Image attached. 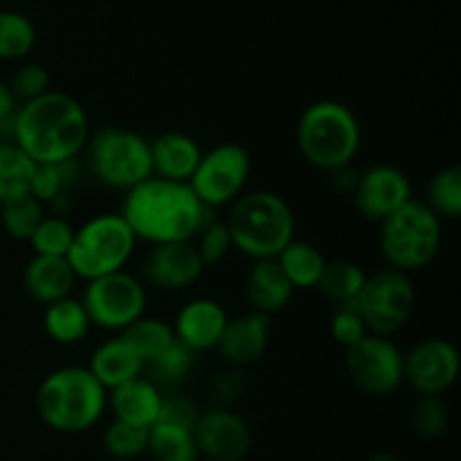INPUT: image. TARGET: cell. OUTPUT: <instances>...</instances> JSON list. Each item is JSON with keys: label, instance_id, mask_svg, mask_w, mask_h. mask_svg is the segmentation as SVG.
Segmentation results:
<instances>
[{"label": "cell", "instance_id": "4", "mask_svg": "<svg viewBox=\"0 0 461 461\" xmlns=\"http://www.w3.org/2000/svg\"><path fill=\"white\" fill-rule=\"evenodd\" d=\"M108 408V392L88 367H59L36 390V412L54 432L79 435L102 421Z\"/></svg>", "mask_w": 461, "mask_h": 461}, {"label": "cell", "instance_id": "15", "mask_svg": "<svg viewBox=\"0 0 461 461\" xmlns=\"http://www.w3.org/2000/svg\"><path fill=\"white\" fill-rule=\"evenodd\" d=\"M198 455L212 461H241L252 448L250 426L230 408H212L201 412L194 428Z\"/></svg>", "mask_w": 461, "mask_h": 461}, {"label": "cell", "instance_id": "29", "mask_svg": "<svg viewBox=\"0 0 461 461\" xmlns=\"http://www.w3.org/2000/svg\"><path fill=\"white\" fill-rule=\"evenodd\" d=\"M194 365H196V354L176 340L169 349L144 365V374L158 390H176L187 381L189 374L194 372Z\"/></svg>", "mask_w": 461, "mask_h": 461}, {"label": "cell", "instance_id": "37", "mask_svg": "<svg viewBox=\"0 0 461 461\" xmlns=\"http://www.w3.org/2000/svg\"><path fill=\"white\" fill-rule=\"evenodd\" d=\"M412 428L421 439H439L450 423L448 403L441 396H419L412 408Z\"/></svg>", "mask_w": 461, "mask_h": 461}, {"label": "cell", "instance_id": "13", "mask_svg": "<svg viewBox=\"0 0 461 461\" xmlns=\"http://www.w3.org/2000/svg\"><path fill=\"white\" fill-rule=\"evenodd\" d=\"M459 376V354L444 338H426L403 354V381L419 396H441Z\"/></svg>", "mask_w": 461, "mask_h": 461}, {"label": "cell", "instance_id": "26", "mask_svg": "<svg viewBox=\"0 0 461 461\" xmlns=\"http://www.w3.org/2000/svg\"><path fill=\"white\" fill-rule=\"evenodd\" d=\"M365 282H367V273L360 268L358 264L347 259L327 261L322 275H320L318 291L324 300H329L336 306H349L354 304L356 297L363 291Z\"/></svg>", "mask_w": 461, "mask_h": 461}, {"label": "cell", "instance_id": "35", "mask_svg": "<svg viewBox=\"0 0 461 461\" xmlns=\"http://www.w3.org/2000/svg\"><path fill=\"white\" fill-rule=\"evenodd\" d=\"M75 239V228L59 214H45L27 243L39 257H68Z\"/></svg>", "mask_w": 461, "mask_h": 461}, {"label": "cell", "instance_id": "38", "mask_svg": "<svg viewBox=\"0 0 461 461\" xmlns=\"http://www.w3.org/2000/svg\"><path fill=\"white\" fill-rule=\"evenodd\" d=\"M194 246H196V252L198 257H201L205 268H212V266L221 264V261L234 250L228 225H225V221H216V219H212L210 223L198 232L196 243H194Z\"/></svg>", "mask_w": 461, "mask_h": 461}, {"label": "cell", "instance_id": "16", "mask_svg": "<svg viewBox=\"0 0 461 461\" xmlns=\"http://www.w3.org/2000/svg\"><path fill=\"white\" fill-rule=\"evenodd\" d=\"M205 273L194 241L153 246L142 264V277L160 291H185Z\"/></svg>", "mask_w": 461, "mask_h": 461}, {"label": "cell", "instance_id": "23", "mask_svg": "<svg viewBox=\"0 0 461 461\" xmlns=\"http://www.w3.org/2000/svg\"><path fill=\"white\" fill-rule=\"evenodd\" d=\"M77 275L66 257H39L34 255L23 273V286L27 295L39 304H52L72 295Z\"/></svg>", "mask_w": 461, "mask_h": 461}, {"label": "cell", "instance_id": "3", "mask_svg": "<svg viewBox=\"0 0 461 461\" xmlns=\"http://www.w3.org/2000/svg\"><path fill=\"white\" fill-rule=\"evenodd\" d=\"M300 156L315 169H347L356 160L363 144V129L347 104L336 99H318L302 111L295 126Z\"/></svg>", "mask_w": 461, "mask_h": 461}, {"label": "cell", "instance_id": "19", "mask_svg": "<svg viewBox=\"0 0 461 461\" xmlns=\"http://www.w3.org/2000/svg\"><path fill=\"white\" fill-rule=\"evenodd\" d=\"M162 390H158L147 376H138L124 385L108 392V408L113 421L129 423V426L151 430L160 417Z\"/></svg>", "mask_w": 461, "mask_h": 461}, {"label": "cell", "instance_id": "40", "mask_svg": "<svg viewBox=\"0 0 461 461\" xmlns=\"http://www.w3.org/2000/svg\"><path fill=\"white\" fill-rule=\"evenodd\" d=\"M329 331H331L333 340L340 347H345V349L358 345L365 336H369L367 324L363 322L354 304L336 306L333 309L331 320H329Z\"/></svg>", "mask_w": 461, "mask_h": 461}, {"label": "cell", "instance_id": "43", "mask_svg": "<svg viewBox=\"0 0 461 461\" xmlns=\"http://www.w3.org/2000/svg\"><path fill=\"white\" fill-rule=\"evenodd\" d=\"M18 102L14 99L9 84L0 79V140H12L14 117H16Z\"/></svg>", "mask_w": 461, "mask_h": 461}, {"label": "cell", "instance_id": "21", "mask_svg": "<svg viewBox=\"0 0 461 461\" xmlns=\"http://www.w3.org/2000/svg\"><path fill=\"white\" fill-rule=\"evenodd\" d=\"M243 293L255 313L270 318L273 313L286 309L288 302L295 295V288L282 273L277 259H259L252 261L250 270H248Z\"/></svg>", "mask_w": 461, "mask_h": 461}, {"label": "cell", "instance_id": "5", "mask_svg": "<svg viewBox=\"0 0 461 461\" xmlns=\"http://www.w3.org/2000/svg\"><path fill=\"white\" fill-rule=\"evenodd\" d=\"M225 225L232 248L252 261L277 259L295 239V214L286 198L268 189L246 192L230 205Z\"/></svg>", "mask_w": 461, "mask_h": 461}, {"label": "cell", "instance_id": "9", "mask_svg": "<svg viewBox=\"0 0 461 461\" xmlns=\"http://www.w3.org/2000/svg\"><path fill=\"white\" fill-rule=\"evenodd\" d=\"M354 306L367 324L369 333L390 338L410 324L417 306V293L410 275L385 268L367 275V282Z\"/></svg>", "mask_w": 461, "mask_h": 461}, {"label": "cell", "instance_id": "11", "mask_svg": "<svg viewBox=\"0 0 461 461\" xmlns=\"http://www.w3.org/2000/svg\"><path fill=\"white\" fill-rule=\"evenodd\" d=\"M81 304L93 327L122 333L135 320L147 315V288L138 277L120 270L86 282Z\"/></svg>", "mask_w": 461, "mask_h": 461}, {"label": "cell", "instance_id": "39", "mask_svg": "<svg viewBox=\"0 0 461 461\" xmlns=\"http://www.w3.org/2000/svg\"><path fill=\"white\" fill-rule=\"evenodd\" d=\"M50 81L52 79H50L48 68L39 66V63H25V66L14 72L12 81H9V90H12L14 99L18 104H25L52 90Z\"/></svg>", "mask_w": 461, "mask_h": 461}, {"label": "cell", "instance_id": "22", "mask_svg": "<svg viewBox=\"0 0 461 461\" xmlns=\"http://www.w3.org/2000/svg\"><path fill=\"white\" fill-rule=\"evenodd\" d=\"M88 372L97 378L104 390L111 392L124 383L133 381V378L142 376L144 363L138 351L117 333V336L108 338L102 345L95 347V351L90 354Z\"/></svg>", "mask_w": 461, "mask_h": 461}, {"label": "cell", "instance_id": "20", "mask_svg": "<svg viewBox=\"0 0 461 461\" xmlns=\"http://www.w3.org/2000/svg\"><path fill=\"white\" fill-rule=\"evenodd\" d=\"M149 142H151L153 176L171 183H189L203 156V149L198 147L196 140L180 131H169Z\"/></svg>", "mask_w": 461, "mask_h": 461}, {"label": "cell", "instance_id": "2", "mask_svg": "<svg viewBox=\"0 0 461 461\" xmlns=\"http://www.w3.org/2000/svg\"><path fill=\"white\" fill-rule=\"evenodd\" d=\"M120 214L135 239L151 246L194 241L212 221V210L198 201L187 183L156 176L126 192Z\"/></svg>", "mask_w": 461, "mask_h": 461}, {"label": "cell", "instance_id": "24", "mask_svg": "<svg viewBox=\"0 0 461 461\" xmlns=\"http://www.w3.org/2000/svg\"><path fill=\"white\" fill-rule=\"evenodd\" d=\"M90 327L93 324H90L88 313L77 297H63V300L45 306L43 329L50 340H54L57 345H77L88 336Z\"/></svg>", "mask_w": 461, "mask_h": 461}, {"label": "cell", "instance_id": "42", "mask_svg": "<svg viewBox=\"0 0 461 461\" xmlns=\"http://www.w3.org/2000/svg\"><path fill=\"white\" fill-rule=\"evenodd\" d=\"M246 385V374L239 367H228L216 374L210 383V394L212 401H214V408H230L234 401L241 399Z\"/></svg>", "mask_w": 461, "mask_h": 461}, {"label": "cell", "instance_id": "10", "mask_svg": "<svg viewBox=\"0 0 461 461\" xmlns=\"http://www.w3.org/2000/svg\"><path fill=\"white\" fill-rule=\"evenodd\" d=\"M252 160L246 147L237 142H223L203 151L196 171L189 178V187L207 210L228 207L246 194Z\"/></svg>", "mask_w": 461, "mask_h": 461}, {"label": "cell", "instance_id": "25", "mask_svg": "<svg viewBox=\"0 0 461 461\" xmlns=\"http://www.w3.org/2000/svg\"><path fill=\"white\" fill-rule=\"evenodd\" d=\"M277 264L295 291H311V288L318 286L320 275H322L324 266H327V257L313 243L293 239L279 252Z\"/></svg>", "mask_w": 461, "mask_h": 461}, {"label": "cell", "instance_id": "44", "mask_svg": "<svg viewBox=\"0 0 461 461\" xmlns=\"http://www.w3.org/2000/svg\"><path fill=\"white\" fill-rule=\"evenodd\" d=\"M369 461H401V459L394 457V455H390V453H378V455H374Z\"/></svg>", "mask_w": 461, "mask_h": 461}, {"label": "cell", "instance_id": "1", "mask_svg": "<svg viewBox=\"0 0 461 461\" xmlns=\"http://www.w3.org/2000/svg\"><path fill=\"white\" fill-rule=\"evenodd\" d=\"M90 120L75 97L48 90L32 102L18 104L12 142L34 165L77 160L86 151Z\"/></svg>", "mask_w": 461, "mask_h": 461}, {"label": "cell", "instance_id": "41", "mask_svg": "<svg viewBox=\"0 0 461 461\" xmlns=\"http://www.w3.org/2000/svg\"><path fill=\"white\" fill-rule=\"evenodd\" d=\"M198 417H201V412H198L196 403L189 396L171 392V394H162L160 417H158L156 423H169V426H180L194 430Z\"/></svg>", "mask_w": 461, "mask_h": 461}, {"label": "cell", "instance_id": "18", "mask_svg": "<svg viewBox=\"0 0 461 461\" xmlns=\"http://www.w3.org/2000/svg\"><path fill=\"white\" fill-rule=\"evenodd\" d=\"M228 320L230 315L223 304L212 297H194L176 313L171 327L180 345H185L194 354H203V351L216 349Z\"/></svg>", "mask_w": 461, "mask_h": 461}, {"label": "cell", "instance_id": "36", "mask_svg": "<svg viewBox=\"0 0 461 461\" xmlns=\"http://www.w3.org/2000/svg\"><path fill=\"white\" fill-rule=\"evenodd\" d=\"M104 448L115 459L142 457L149 450V430L129 426V423L113 421L104 430Z\"/></svg>", "mask_w": 461, "mask_h": 461}, {"label": "cell", "instance_id": "30", "mask_svg": "<svg viewBox=\"0 0 461 461\" xmlns=\"http://www.w3.org/2000/svg\"><path fill=\"white\" fill-rule=\"evenodd\" d=\"M120 336L138 351L144 365L156 358V356H160L165 349H169L176 342L171 322H167L162 318H149V315H142L140 320H135Z\"/></svg>", "mask_w": 461, "mask_h": 461}, {"label": "cell", "instance_id": "33", "mask_svg": "<svg viewBox=\"0 0 461 461\" xmlns=\"http://www.w3.org/2000/svg\"><path fill=\"white\" fill-rule=\"evenodd\" d=\"M36 45V27L23 14L0 9V59L18 61L25 59Z\"/></svg>", "mask_w": 461, "mask_h": 461}, {"label": "cell", "instance_id": "27", "mask_svg": "<svg viewBox=\"0 0 461 461\" xmlns=\"http://www.w3.org/2000/svg\"><path fill=\"white\" fill-rule=\"evenodd\" d=\"M34 169V162L12 140H0V205L30 194Z\"/></svg>", "mask_w": 461, "mask_h": 461}, {"label": "cell", "instance_id": "32", "mask_svg": "<svg viewBox=\"0 0 461 461\" xmlns=\"http://www.w3.org/2000/svg\"><path fill=\"white\" fill-rule=\"evenodd\" d=\"M426 203L441 221H457L461 216V169L457 165L444 167L430 178Z\"/></svg>", "mask_w": 461, "mask_h": 461}, {"label": "cell", "instance_id": "12", "mask_svg": "<svg viewBox=\"0 0 461 461\" xmlns=\"http://www.w3.org/2000/svg\"><path fill=\"white\" fill-rule=\"evenodd\" d=\"M347 376L367 396H392L403 385V351L385 336H365L345 349Z\"/></svg>", "mask_w": 461, "mask_h": 461}, {"label": "cell", "instance_id": "31", "mask_svg": "<svg viewBox=\"0 0 461 461\" xmlns=\"http://www.w3.org/2000/svg\"><path fill=\"white\" fill-rule=\"evenodd\" d=\"M147 453L156 461H196L201 457L194 430L169 423H156L149 430Z\"/></svg>", "mask_w": 461, "mask_h": 461}, {"label": "cell", "instance_id": "34", "mask_svg": "<svg viewBox=\"0 0 461 461\" xmlns=\"http://www.w3.org/2000/svg\"><path fill=\"white\" fill-rule=\"evenodd\" d=\"M0 219H3L5 232L18 241H30L32 234L45 219V207L34 196H21L0 205Z\"/></svg>", "mask_w": 461, "mask_h": 461}, {"label": "cell", "instance_id": "17", "mask_svg": "<svg viewBox=\"0 0 461 461\" xmlns=\"http://www.w3.org/2000/svg\"><path fill=\"white\" fill-rule=\"evenodd\" d=\"M270 345V318L250 311L228 320L216 345L228 367L246 369L259 363Z\"/></svg>", "mask_w": 461, "mask_h": 461}, {"label": "cell", "instance_id": "7", "mask_svg": "<svg viewBox=\"0 0 461 461\" xmlns=\"http://www.w3.org/2000/svg\"><path fill=\"white\" fill-rule=\"evenodd\" d=\"M138 239L120 212H104L75 230L68 264L77 279L93 282L104 275L120 273L133 257Z\"/></svg>", "mask_w": 461, "mask_h": 461}, {"label": "cell", "instance_id": "6", "mask_svg": "<svg viewBox=\"0 0 461 461\" xmlns=\"http://www.w3.org/2000/svg\"><path fill=\"white\" fill-rule=\"evenodd\" d=\"M378 225V250L387 268L405 275L417 273L428 268L439 255L444 237L441 219L423 201L412 198Z\"/></svg>", "mask_w": 461, "mask_h": 461}, {"label": "cell", "instance_id": "8", "mask_svg": "<svg viewBox=\"0 0 461 461\" xmlns=\"http://www.w3.org/2000/svg\"><path fill=\"white\" fill-rule=\"evenodd\" d=\"M86 158L90 174L120 192H131L153 176L151 142L131 129L108 126L90 133Z\"/></svg>", "mask_w": 461, "mask_h": 461}, {"label": "cell", "instance_id": "14", "mask_svg": "<svg viewBox=\"0 0 461 461\" xmlns=\"http://www.w3.org/2000/svg\"><path fill=\"white\" fill-rule=\"evenodd\" d=\"M354 205L363 219L383 223L387 216L412 201V183L392 165H374L358 176L354 189Z\"/></svg>", "mask_w": 461, "mask_h": 461}, {"label": "cell", "instance_id": "28", "mask_svg": "<svg viewBox=\"0 0 461 461\" xmlns=\"http://www.w3.org/2000/svg\"><path fill=\"white\" fill-rule=\"evenodd\" d=\"M77 178H79V158L57 165H36L30 196H34L43 207L57 205L70 196Z\"/></svg>", "mask_w": 461, "mask_h": 461}]
</instances>
